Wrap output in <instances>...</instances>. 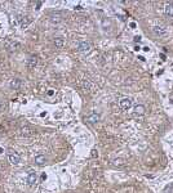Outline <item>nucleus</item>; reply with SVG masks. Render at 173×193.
Instances as JSON below:
<instances>
[{
    "label": "nucleus",
    "mask_w": 173,
    "mask_h": 193,
    "mask_svg": "<svg viewBox=\"0 0 173 193\" xmlns=\"http://www.w3.org/2000/svg\"><path fill=\"white\" fill-rule=\"evenodd\" d=\"M8 160H9L10 164L17 165V164H19V161H21V157H19V154L16 152V151L9 150L8 151Z\"/></svg>",
    "instance_id": "nucleus-1"
},
{
    "label": "nucleus",
    "mask_w": 173,
    "mask_h": 193,
    "mask_svg": "<svg viewBox=\"0 0 173 193\" xmlns=\"http://www.w3.org/2000/svg\"><path fill=\"white\" fill-rule=\"evenodd\" d=\"M78 50L83 54H88L89 52L92 50L91 43H88V41H82V43H79V45H78Z\"/></svg>",
    "instance_id": "nucleus-2"
},
{
    "label": "nucleus",
    "mask_w": 173,
    "mask_h": 193,
    "mask_svg": "<svg viewBox=\"0 0 173 193\" xmlns=\"http://www.w3.org/2000/svg\"><path fill=\"white\" fill-rule=\"evenodd\" d=\"M119 104H120V108L124 109V111H128V109L132 107V99L130 98H122L120 102H119Z\"/></svg>",
    "instance_id": "nucleus-3"
},
{
    "label": "nucleus",
    "mask_w": 173,
    "mask_h": 193,
    "mask_svg": "<svg viewBox=\"0 0 173 193\" xmlns=\"http://www.w3.org/2000/svg\"><path fill=\"white\" fill-rule=\"evenodd\" d=\"M100 120H101V116L97 113V112H92L91 115H88L85 117V121L89 124H96V122H98Z\"/></svg>",
    "instance_id": "nucleus-4"
},
{
    "label": "nucleus",
    "mask_w": 173,
    "mask_h": 193,
    "mask_svg": "<svg viewBox=\"0 0 173 193\" xmlns=\"http://www.w3.org/2000/svg\"><path fill=\"white\" fill-rule=\"evenodd\" d=\"M152 32L159 37H163L167 35V29H164L163 26H154L152 27Z\"/></svg>",
    "instance_id": "nucleus-5"
},
{
    "label": "nucleus",
    "mask_w": 173,
    "mask_h": 193,
    "mask_svg": "<svg viewBox=\"0 0 173 193\" xmlns=\"http://www.w3.org/2000/svg\"><path fill=\"white\" fill-rule=\"evenodd\" d=\"M17 19H18V22H19V24H21L22 29H26V27L29 26V24L31 23V21H32L30 17H22V16H18Z\"/></svg>",
    "instance_id": "nucleus-6"
},
{
    "label": "nucleus",
    "mask_w": 173,
    "mask_h": 193,
    "mask_svg": "<svg viewBox=\"0 0 173 193\" xmlns=\"http://www.w3.org/2000/svg\"><path fill=\"white\" fill-rule=\"evenodd\" d=\"M145 112H146V108H145L143 104H137L133 108V115L135 116H142V115H145Z\"/></svg>",
    "instance_id": "nucleus-7"
},
{
    "label": "nucleus",
    "mask_w": 173,
    "mask_h": 193,
    "mask_svg": "<svg viewBox=\"0 0 173 193\" xmlns=\"http://www.w3.org/2000/svg\"><path fill=\"white\" fill-rule=\"evenodd\" d=\"M19 134H21L22 137H31V135H34V130L30 129L29 126H25V128H21Z\"/></svg>",
    "instance_id": "nucleus-8"
},
{
    "label": "nucleus",
    "mask_w": 173,
    "mask_h": 193,
    "mask_svg": "<svg viewBox=\"0 0 173 193\" xmlns=\"http://www.w3.org/2000/svg\"><path fill=\"white\" fill-rule=\"evenodd\" d=\"M36 65H38V57L31 56L29 58V60H27V67H29L30 70H32V68L36 67Z\"/></svg>",
    "instance_id": "nucleus-9"
},
{
    "label": "nucleus",
    "mask_w": 173,
    "mask_h": 193,
    "mask_svg": "<svg viewBox=\"0 0 173 193\" xmlns=\"http://www.w3.org/2000/svg\"><path fill=\"white\" fill-rule=\"evenodd\" d=\"M9 86H10V89H13V90H18L19 88H21V80H19V79H13V80H10Z\"/></svg>",
    "instance_id": "nucleus-10"
},
{
    "label": "nucleus",
    "mask_w": 173,
    "mask_h": 193,
    "mask_svg": "<svg viewBox=\"0 0 173 193\" xmlns=\"http://www.w3.org/2000/svg\"><path fill=\"white\" fill-rule=\"evenodd\" d=\"M36 181V174L34 171H30L29 175H27V183H29V186H34Z\"/></svg>",
    "instance_id": "nucleus-11"
},
{
    "label": "nucleus",
    "mask_w": 173,
    "mask_h": 193,
    "mask_svg": "<svg viewBox=\"0 0 173 193\" xmlns=\"http://www.w3.org/2000/svg\"><path fill=\"white\" fill-rule=\"evenodd\" d=\"M35 162L38 165H44L47 162V157L44 156V154H39V156L35 157Z\"/></svg>",
    "instance_id": "nucleus-12"
},
{
    "label": "nucleus",
    "mask_w": 173,
    "mask_h": 193,
    "mask_svg": "<svg viewBox=\"0 0 173 193\" xmlns=\"http://www.w3.org/2000/svg\"><path fill=\"white\" fill-rule=\"evenodd\" d=\"M164 13L169 17H173V4H167L164 8Z\"/></svg>",
    "instance_id": "nucleus-13"
},
{
    "label": "nucleus",
    "mask_w": 173,
    "mask_h": 193,
    "mask_svg": "<svg viewBox=\"0 0 173 193\" xmlns=\"http://www.w3.org/2000/svg\"><path fill=\"white\" fill-rule=\"evenodd\" d=\"M63 44H65V40H63V37H56V39H54V45H56V48H62Z\"/></svg>",
    "instance_id": "nucleus-14"
},
{
    "label": "nucleus",
    "mask_w": 173,
    "mask_h": 193,
    "mask_svg": "<svg viewBox=\"0 0 173 193\" xmlns=\"http://www.w3.org/2000/svg\"><path fill=\"white\" fill-rule=\"evenodd\" d=\"M83 88H84L85 90H88V92H91V90H92L91 81H89V80H84V81H83Z\"/></svg>",
    "instance_id": "nucleus-15"
},
{
    "label": "nucleus",
    "mask_w": 173,
    "mask_h": 193,
    "mask_svg": "<svg viewBox=\"0 0 173 193\" xmlns=\"http://www.w3.org/2000/svg\"><path fill=\"white\" fill-rule=\"evenodd\" d=\"M19 46H21V44H19L18 41H13V43L9 45V49H10V50H17Z\"/></svg>",
    "instance_id": "nucleus-16"
},
{
    "label": "nucleus",
    "mask_w": 173,
    "mask_h": 193,
    "mask_svg": "<svg viewBox=\"0 0 173 193\" xmlns=\"http://www.w3.org/2000/svg\"><path fill=\"white\" fill-rule=\"evenodd\" d=\"M114 164H115V165H123V164H124V161L120 160V158H119V160H114Z\"/></svg>",
    "instance_id": "nucleus-17"
},
{
    "label": "nucleus",
    "mask_w": 173,
    "mask_h": 193,
    "mask_svg": "<svg viewBox=\"0 0 173 193\" xmlns=\"http://www.w3.org/2000/svg\"><path fill=\"white\" fill-rule=\"evenodd\" d=\"M41 4H43V3H41V1H38V3H36V9H40Z\"/></svg>",
    "instance_id": "nucleus-18"
},
{
    "label": "nucleus",
    "mask_w": 173,
    "mask_h": 193,
    "mask_svg": "<svg viewBox=\"0 0 173 193\" xmlns=\"http://www.w3.org/2000/svg\"><path fill=\"white\" fill-rule=\"evenodd\" d=\"M96 156H97V151L93 150V151H92V157H96Z\"/></svg>",
    "instance_id": "nucleus-19"
},
{
    "label": "nucleus",
    "mask_w": 173,
    "mask_h": 193,
    "mask_svg": "<svg viewBox=\"0 0 173 193\" xmlns=\"http://www.w3.org/2000/svg\"><path fill=\"white\" fill-rule=\"evenodd\" d=\"M3 108H4V104H3V102L1 101H0V111H1V109Z\"/></svg>",
    "instance_id": "nucleus-20"
},
{
    "label": "nucleus",
    "mask_w": 173,
    "mask_h": 193,
    "mask_svg": "<svg viewBox=\"0 0 173 193\" xmlns=\"http://www.w3.org/2000/svg\"><path fill=\"white\" fill-rule=\"evenodd\" d=\"M53 93H54L53 90H49V92H48V95H53Z\"/></svg>",
    "instance_id": "nucleus-21"
},
{
    "label": "nucleus",
    "mask_w": 173,
    "mask_h": 193,
    "mask_svg": "<svg viewBox=\"0 0 173 193\" xmlns=\"http://www.w3.org/2000/svg\"><path fill=\"white\" fill-rule=\"evenodd\" d=\"M130 27H133V29L136 27V23H135V22H132V23H130Z\"/></svg>",
    "instance_id": "nucleus-22"
},
{
    "label": "nucleus",
    "mask_w": 173,
    "mask_h": 193,
    "mask_svg": "<svg viewBox=\"0 0 173 193\" xmlns=\"http://www.w3.org/2000/svg\"><path fill=\"white\" fill-rule=\"evenodd\" d=\"M139 39H141L139 36H136V37H135V41H139Z\"/></svg>",
    "instance_id": "nucleus-23"
}]
</instances>
